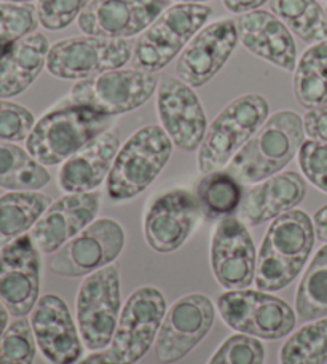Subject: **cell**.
Returning <instances> with one entry per match:
<instances>
[{
    "instance_id": "obj_1",
    "label": "cell",
    "mask_w": 327,
    "mask_h": 364,
    "mask_svg": "<svg viewBox=\"0 0 327 364\" xmlns=\"http://www.w3.org/2000/svg\"><path fill=\"white\" fill-rule=\"evenodd\" d=\"M315 240V225L306 213L292 210L274 219L259 250L257 288L274 292L289 286L309 261Z\"/></svg>"
},
{
    "instance_id": "obj_2",
    "label": "cell",
    "mask_w": 327,
    "mask_h": 364,
    "mask_svg": "<svg viewBox=\"0 0 327 364\" xmlns=\"http://www.w3.org/2000/svg\"><path fill=\"white\" fill-rule=\"evenodd\" d=\"M305 142L304 119L294 110L270 115L254 138L235 155L227 171L241 184H259L291 164Z\"/></svg>"
},
{
    "instance_id": "obj_3",
    "label": "cell",
    "mask_w": 327,
    "mask_h": 364,
    "mask_svg": "<svg viewBox=\"0 0 327 364\" xmlns=\"http://www.w3.org/2000/svg\"><path fill=\"white\" fill-rule=\"evenodd\" d=\"M112 127L110 115L61 102L36 122L26 151L43 166H56Z\"/></svg>"
},
{
    "instance_id": "obj_4",
    "label": "cell",
    "mask_w": 327,
    "mask_h": 364,
    "mask_svg": "<svg viewBox=\"0 0 327 364\" xmlns=\"http://www.w3.org/2000/svg\"><path fill=\"white\" fill-rule=\"evenodd\" d=\"M270 114L262 95L247 93L233 100L208 127L198 149V170L203 174L220 171L250 142Z\"/></svg>"
},
{
    "instance_id": "obj_5",
    "label": "cell",
    "mask_w": 327,
    "mask_h": 364,
    "mask_svg": "<svg viewBox=\"0 0 327 364\" xmlns=\"http://www.w3.org/2000/svg\"><path fill=\"white\" fill-rule=\"evenodd\" d=\"M173 141L159 125H147L123 144L107 176L110 200L127 201L137 197L166 166Z\"/></svg>"
},
{
    "instance_id": "obj_6",
    "label": "cell",
    "mask_w": 327,
    "mask_h": 364,
    "mask_svg": "<svg viewBox=\"0 0 327 364\" xmlns=\"http://www.w3.org/2000/svg\"><path fill=\"white\" fill-rule=\"evenodd\" d=\"M213 9L203 4H178L161 13L142 32L131 58L134 69L159 73L205 28Z\"/></svg>"
},
{
    "instance_id": "obj_7",
    "label": "cell",
    "mask_w": 327,
    "mask_h": 364,
    "mask_svg": "<svg viewBox=\"0 0 327 364\" xmlns=\"http://www.w3.org/2000/svg\"><path fill=\"white\" fill-rule=\"evenodd\" d=\"M159 82L155 73L117 69L75 82L63 102L110 117L122 115L144 106L156 91Z\"/></svg>"
},
{
    "instance_id": "obj_8",
    "label": "cell",
    "mask_w": 327,
    "mask_h": 364,
    "mask_svg": "<svg viewBox=\"0 0 327 364\" xmlns=\"http://www.w3.org/2000/svg\"><path fill=\"white\" fill-rule=\"evenodd\" d=\"M218 310L228 328L256 339H283L297 323L289 304L260 289L227 291L219 297Z\"/></svg>"
},
{
    "instance_id": "obj_9",
    "label": "cell",
    "mask_w": 327,
    "mask_h": 364,
    "mask_svg": "<svg viewBox=\"0 0 327 364\" xmlns=\"http://www.w3.org/2000/svg\"><path fill=\"white\" fill-rule=\"evenodd\" d=\"M133 38L72 37L51 45L47 69L63 80H85L122 69L133 58Z\"/></svg>"
},
{
    "instance_id": "obj_10",
    "label": "cell",
    "mask_w": 327,
    "mask_h": 364,
    "mask_svg": "<svg viewBox=\"0 0 327 364\" xmlns=\"http://www.w3.org/2000/svg\"><path fill=\"white\" fill-rule=\"evenodd\" d=\"M122 314L120 272L115 264L91 273L77 294V326L85 346L102 350L110 346Z\"/></svg>"
},
{
    "instance_id": "obj_11",
    "label": "cell",
    "mask_w": 327,
    "mask_h": 364,
    "mask_svg": "<svg viewBox=\"0 0 327 364\" xmlns=\"http://www.w3.org/2000/svg\"><path fill=\"white\" fill-rule=\"evenodd\" d=\"M166 315V299L154 286H142L128 297L109 350L120 364H134L155 342Z\"/></svg>"
},
{
    "instance_id": "obj_12",
    "label": "cell",
    "mask_w": 327,
    "mask_h": 364,
    "mask_svg": "<svg viewBox=\"0 0 327 364\" xmlns=\"http://www.w3.org/2000/svg\"><path fill=\"white\" fill-rule=\"evenodd\" d=\"M125 246V232L114 219L93 220L50 259V269L61 277H88L114 264Z\"/></svg>"
},
{
    "instance_id": "obj_13",
    "label": "cell",
    "mask_w": 327,
    "mask_h": 364,
    "mask_svg": "<svg viewBox=\"0 0 327 364\" xmlns=\"http://www.w3.org/2000/svg\"><path fill=\"white\" fill-rule=\"evenodd\" d=\"M215 318L211 299L205 294H187L166 311L159 336L155 353L161 364H173L192 352L209 334Z\"/></svg>"
},
{
    "instance_id": "obj_14",
    "label": "cell",
    "mask_w": 327,
    "mask_h": 364,
    "mask_svg": "<svg viewBox=\"0 0 327 364\" xmlns=\"http://www.w3.org/2000/svg\"><path fill=\"white\" fill-rule=\"evenodd\" d=\"M41 299V251L31 233L0 250V301L10 315L24 318Z\"/></svg>"
},
{
    "instance_id": "obj_15",
    "label": "cell",
    "mask_w": 327,
    "mask_h": 364,
    "mask_svg": "<svg viewBox=\"0 0 327 364\" xmlns=\"http://www.w3.org/2000/svg\"><path fill=\"white\" fill-rule=\"evenodd\" d=\"M201 210L192 192L173 188L152 200L144 216V237L150 248L161 255L179 250L192 235Z\"/></svg>"
},
{
    "instance_id": "obj_16",
    "label": "cell",
    "mask_w": 327,
    "mask_h": 364,
    "mask_svg": "<svg viewBox=\"0 0 327 364\" xmlns=\"http://www.w3.org/2000/svg\"><path fill=\"white\" fill-rule=\"evenodd\" d=\"M156 109L161 128L173 144L186 152L198 151L208 132V120L193 88L174 77H163L156 87Z\"/></svg>"
},
{
    "instance_id": "obj_17",
    "label": "cell",
    "mask_w": 327,
    "mask_h": 364,
    "mask_svg": "<svg viewBox=\"0 0 327 364\" xmlns=\"http://www.w3.org/2000/svg\"><path fill=\"white\" fill-rule=\"evenodd\" d=\"M240 42L235 19L222 18L196 34L176 64V74L192 88L203 87L230 60Z\"/></svg>"
},
{
    "instance_id": "obj_18",
    "label": "cell",
    "mask_w": 327,
    "mask_h": 364,
    "mask_svg": "<svg viewBox=\"0 0 327 364\" xmlns=\"http://www.w3.org/2000/svg\"><path fill=\"white\" fill-rule=\"evenodd\" d=\"M211 269L228 291L247 289L256 279L257 252L246 224L237 218L220 219L211 240Z\"/></svg>"
},
{
    "instance_id": "obj_19",
    "label": "cell",
    "mask_w": 327,
    "mask_h": 364,
    "mask_svg": "<svg viewBox=\"0 0 327 364\" xmlns=\"http://www.w3.org/2000/svg\"><path fill=\"white\" fill-rule=\"evenodd\" d=\"M169 6V0H93L77 23L87 36L129 38L141 34Z\"/></svg>"
},
{
    "instance_id": "obj_20",
    "label": "cell",
    "mask_w": 327,
    "mask_h": 364,
    "mask_svg": "<svg viewBox=\"0 0 327 364\" xmlns=\"http://www.w3.org/2000/svg\"><path fill=\"white\" fill-rule=\"evenodd\" d=\"M31 326L37 348L50 364H77L82 360V337L63 297L45 294L38 299L31 311Z\"/></svg>"
},
{
    "instance_id": "obj_21",
    "label": "cell",
    "mask_w": 327,
    "mask_h": 364,
    "mask_svg": "<svg viewBox=\"0 0 327 364\" xmlns=\"http://www.w3.org/2000/svg\"><path fill=\"white\" fill-rule=\"evenodd\" d=\"M100 205L101 195L97 192L68 193L51 203L31 230L38 251L43 255H55L93 223Z\"/></svg>"
},
{
    "instance_id": "obj_22",
    "label": "cell",
    "mask_w": 327,
    "mask_h": 364,
    "mask_svg": "<svg viewBox=\"0 0 327 364\" xmlns=\"http://www.w3.org/2000/svg\"><path fill=\"white\" fill-rule=\"evenodd\" d=\"M235 21L240 41L247 51L286 73H292L296 69V42L292 32L277 15L265 10H254L243 13Z\"/></svg>"
},
{
    "instance_id": "obj_23",
    "label": "cell",
    "mask_w": 327,
    "mask_h": 364,
    "mask_svg": "<svg viewBox=\"0 0 327 364\" xmlns=\"http://www.w3.org/2000/svg\"><path fill=\"white\" fill-rule=\"evenodd\" d=\"M120 151V132L110 128L63 164L60 187L68 193L93 192L112 170Z\"/></svg>"
},
{
    "instance_id": "obj_24",
    "label": "cell",
    "mask_w": 327,
    "mask_h": 364,
    "mask_svg": "<svg viewBox=\"0 0 327 364\" xmlns=\"http://www.w3.org/2000/svg\"><path fill=\"white\" fill-rule=\"evenodd\" d=\"M306 195L305 179L296 171L278 173L247 191L240 206V218L247 225H260L292 211Z\"/></svg>"
},
{
    "instance_id": "obj_25",
    "label": "cell",
    "mask_w": 327,
    "mask_h": 364,
    "mask_svg": "<svg viewBox=\"0 0 327 364\" xmlns=\"http://www.w3.org/2000/svg\"><path fill=\"white\" fill-rule=\"evenodd\" d=\"M50 42L42 32L19 38L0 63V100L24 93L47 66Z\"/></svg>"
},
{
    "instance_id": "obj_26",
    "label": "cell",
    "mask_w": 327,
    "mask_h": 364,
    "mask_svg": "<svg viewBox=\"0 0 327 364\" xmlns=\"http://www.w3.org/2000/svg\"><path fill=\"white\" fill-rule=\"evenodd\" d=\"M51 198L41 192H9L0 195V250L32 230Z\"/></svg>"
},
{
    "instance_id": "obj_27",
    "label": "cell",
    "mask_w": 327,
    "mask_h": 364,
    "mask_svg": "<svg viewBox=\"0 0 327 364\" xmlns=\"http://www.w3.org/2000/svg\"><path fill=\"white\" fill-rule=\"evenodd\" d=\"M47 168L19 147L0 141V187L10 192H38L50 184Z\"/></svg>"
},
{
    "instance_id": "obj_28",
    "label": "cell",
    "mask_w": 327,
    "mask_h": 364,
    "mask_svg": "<svg viewBox=\"0 0 327 364\" xmlns=\"http://www.w3.org/2000/svg\"><path fill=\"white\" fill-rule=\"evenodd\" d=\"M294 93L305 109L327 104V41L304 51L294 69Z\"/></svg>"
},
{
    "instance_id": "obj_29",
    "label": "cell",
    "mask_w": 327,
    "mask_h": 364,
    "mask_svg": "<svg viewBox=\"0 0 327 364\" xmlns=\"http://www.w3.org/2000/svg\"><path fill=\"white\" fill-rule=\"evenodd\" d=\"M195 197L201 214L208 219L230 218L240 210L245 198L243 184L228 171H214L203 176L196 184Z\"/></svg>"
},
{
    "instance_id": "obj_30",
    "label": "cell",
    "mask_w": 327,
    "mask_h": 364,
    "mask_svg": "<svg viewBox=\"0 0 327 364\" xmlns=\"http://www.w3.org/2000/svg\"><path fill=\"white\" fill-rule=\"evenodd\" d=\"M270 9L305 43L327 41V11L318 0H270Z\"/></svg>"
},
{
    "instance_id": "obj_31",
    "label": "cell",
    "mask_w": 327,
    "mask_h": 364,
    "mask_svg": "<svg viewBox=\"0 0 327 364\" xmlns=\"http://www.w3.org/2000/svg\"><path fill=\"white\" fill-rule=\"evenodd\" d=\"M296 314L300 321H316L327 316V243L313 257L296 294Z\"/></svg>"
},
{
    "instance_id": "obj_32",
    "label": "cell",
    "mask_w": 327,
    "mask_h": 364,
    "mask_svg": "<svg viewBox=\"0 0 327 364\" xmlns=\"http://www.w3.org/2000/svg\"><path fill=\"white\" fill-rule=\"evenodd\" d=\"M281 364H327V316L305 324L284 342Z\"/></svg>"
},
{
    "instance_id": "obj_33",
    "label": "cell",
    "mask_w": 327,
    "mask_h": 364,
    "mask_svg": "<svg viewBox=\"0 0 327 364\" xmlns=\"http://www.w3.org/2000/svg\"><path fill=\"white\" fill-rule=\"evenodd\" d=\"M37 343L28 318H16L0 337V364H32Z\"/></svg>"
},
{
    "instance_id": "obj_34",
    "label": "cell",
    "mask_w": 327,
    "mask_h": 364,
    "mask_svg": "<svg viewBox=\"0 0 327 364\" xmlns=\"http://www.w3.org/2000/svg\"><path fill=\"white\" fill-rule=\"evenodd\" d=\"M37 6L32 4H0V43H15L37 32Z\"/></svg>"
},
{
    "instance_id": "obj_35",
    "label": "cell",
    "mask_w": 327,
    "mask_h": 364,
    "mask_svg": "<svg viewBox=\"0 0 327 364\" xmlns=\"http://www.w3.org/2000/svg\"><path fill=\"white\" fill-rule=\"evenodd\" d=\"M265 347L256 337L235 334L222 342L208 364H264Z\"/></svg>"
},
{
    "instance_id": "obj_36",
    "label": "cell",
    "mask_w": 327,
    "mask_h": 364,
    "mask_svg": "<svg viewBox=\"0 0 327 364\" xmlns=\"http://www.w3.org/2000/svg\"><path fill=\"white\" fill-rule=\"evenodd\" d=\"M93 0H38L37 18L47 31H61L75 21Z\"/></svg>"
},
{
    "instance_id": "obj_37",
    "label": "cell",
    "mask_w": 327,
    "mask_h": 364,
    "mask_svg": "<svg viewBox=\"0 0 327 364\" xmlns=\"http://www.w3.org/2000/svg\"><path fill=\"white\" fill-rule=\"evenodd\" d=\"M34 125V114L28 107L16 102L0 100V141H26Z\"/></svg>"
},
{
    "instance_id": "obj_38",
    "label": "cell",
    "mask_w": 327,
    "mask_h": 364,
    "mask_svg": "<svg viewBox=\"0 0 327 364\" xmlns=\"http://www.w3.org/2000/svg\"><path fill=\"white\" fill-rule=\"evenodd\" d=\"M299 165L313 186L327 193V144L305 141L299 151Z\"/></svg>"
},
{
    "instance_id": "obj_39",
    "label": "cell",
    "mask_w": 327,
    "mask_h": 364,
    "mask_svg": "<svg viewBox=\"0 0 327 364\" xmlns=\"http://www.w3.org/2000/svg\"><path fill=\"white\" fill-rule=\"evenodd\" d=\"M305 133L310 139L327 144V104L321 107L310 109L304 117Z\"/></svg>"
},
{
    "instance_id": "obj_40",
    "label": "cell",
    "mask_w": 327,
    "mask_h": 364,
    "mask_svg": "<svg viewBox=\"0 0 327 364\" xmlns=\"http://www.w3.org/2000/svg\"><path fill=\"white\" fill-rule=\"evenodd\" d=\"M224 6L232 13H237V15H243L247 11L259 10L262 5H265L268 0H222Z\"/></svg>"
},
{
    "instance_id": "obj_41",
    "label": "cell",
    "mask_w": 327,
    "mask_h": 364,
    "mask_svg": "<svg viewBox=\"0 0 327 364\" xmlns=\"http://www.w3.org/2000/svg\"><path fill=\"white\" fill-rule=\"evenodd\" d=\"M313 225H315L316 238L327 243V205L319 208L313 216Z\"/></svg>"
},
{
    "instance_id": "obj_42",
    "label": "cell",
    "mask_w": 327,
    "mask_h": 364,
    "mask_svg": "<svg viewBox=\"0 0 327 364\" xmlns=\"http://www.w3.org/2000/svg\"><path fill=\"white\" fill-rule=\"evenodd\" d=\"M77 364H120V361L117 360V356L107 348L104 350V352H96L87 356V358L80 360Z\"/></svg>"
},
{
    "instance_id": "obj_43",
    "label": "cell",
    "mask_w": 327,
    "mask_h": 364,
    "mask_svg": "<svg viewBox=\"0 0 327 364\" xmlns=\"http://www.w3.org/2000/svg\"><path fill=\"white\" fill-rule=\"evenodd\" d=\"M9 326H10V311L5 307L4 302L0 301V337L5 334V331Z\"/></svg>"
},
{
    "instance_id": "obj_44",
    "label": "cell",
    "mask_w": 327,
    "mask_h": 364,
    "mask_svg": "<svg viewBox=\"0 0 327 364\" xmlns=\"http://www.w3.org/2000/svg\"><path fill=\"white\" fill-rule=\"evenodd\" d=\"M0 2H10V4H31L34 0H0Z\"/></svg>"
},
{
    "instance_id": "obj_45",
    "label": "cell",
    "mask_w": 327,
    "mask_h": 364,
    "mask_svg": "<svg viewBox=\"0 0 327 364\" xmlns=\"http://www.w3.org/2000/svg\"><path fill=\"white\" fill-rule=\"evenodd\" d=\"M176 2H179V4H203V2H208V0H176Z\"/></svg>"
},
{
    "instance_id": "obj_46",
    "label": "cell",
    "mask_w": 327,
    "mask_h": 364,
    "mask_svg": "<svg viewBox=\"0 0 327 364\" xmlns=\"http://www.w3.org/2000/svg\"><path fill=\"white\" fill-rule=\"evenodd\" d=\"M324 2H327V0H324Z\"/></svg>"
},
{
    "instance_id": "obj_47",
    "label": "cell",
    "mask_w": 327,
    "mask_h": 364,
    "mask_svg": "<svg viewBox=\"0 0 327 364\" xmlns=\"http://www.w3.org/2000/svg\"><path fill=\"white\" fill-rule=\"evenodd\" d=\"M326 11H327V10H326Z\"/></svg>"
}]
</instances>
